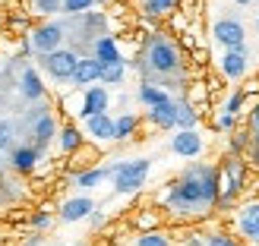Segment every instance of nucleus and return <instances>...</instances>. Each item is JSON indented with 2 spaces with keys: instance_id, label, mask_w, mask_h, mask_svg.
<instances>
[{
  "instance_id": "1",
  "label": "nucleus",
  "mask_w": 259,
  "mask_h": 246,
  "mask_svg": "<svg viewBox=\"0 0 259 246\" xmlns=\"http://www.w3.org/2000/svg\"><path fill=\"white\" fill-rule=\"evenodd\" d=\"M164 205L177 215H205L218 205V167L193 161L164 192Z\"/></svg>"
},
{
  "instance_id": "2",
  "label": "nucleus",
  "mask_w": 259,
  "mask_h": 246,
  "mask_svg": "<svg viewBox=\"0 0 259 246\" xmlns=\"http://www.w3.org/2000/svg\"><path fill=\"white\" fill-rule=\"evenodd\" d=\"M142 73H155V76H180L184 70V54H180V47L174 38H167L161 32H155L146 47H142V60H139Z\"/></svg>"
},
{
  "instance_id": "3",
  "label": "nucleus",
  "mask_w": 259,
  "mask_h": 246,
  "mask_svg": "<svg viewBox=\"0 0 259 246\" xmlns=\"http://www.w3.org/2000/svg\"><path fill=\"white\" fill-rule=\"evenodd\" d=\"M152 171L149 158H133V161H120L111 167V180H114V192L117 196H133L146 186V177Z\"/></svg>"
},
{
  "instance_id": "4",
  "label": "nucleus",
  "mask_w": 259,
  "mask_h": 246,
  "mask_svg": "<svg viewBox=\"0 0 259 246\" xmlns=\"http://www.w3.org/2000/svg\"><path fill=\"white\" fill-rule=\"evenodd\" d=\"M243 180H247V161L240 155H228L222 171H218V205L222 209L234 205V199L243 189Z\"/></svg>"
},
{
  "instance_id": "5",
  "label": "nucleus",
  "mask_w": 259,
  "mask_h": 246,
  "mask_svg": "<svg viewBox=\"0 0 259 246\" xmlns=\"http://www.w3.org/2000/svg\"><path fill=\"white\" fill-rule=\"evenodd\" d=\"M76 63H79V54L73 47H57V51H51V54L41 57V70L57 82H70L73 73H76Z\"/></svg>"
},
{
  "instance_id": "6",
  "label": "nucleus",
  "mask_w": 259,
  "mask_h": 246,
  "mask_svg": "<svg viewBox=\"0 0 259 246\" xmlns=\"http://www.w3.org/2000/svg\"><path fill=\"white\" fill-rule=\"evenodd\" d=\"M212 38H215V44H222L225 51L247 47V25L234 16H222V19L212 22Z\"/></svg>"
},
{
  "instance_id": "7",
  "label": "nucleus",
  "mask_w": 259,
  "mask_h": 246,
  "mask_svg": "<svg viewBox=\"0 0 259 246\" xmlns=\"http://www.w3.org/2000/svg\"><path fill=\"white\" fill-rule=\"evenodd\" d=\"M63 22H45V25H38V29L32 32V47L38 51V54H51V51H57L63 44Z\"/></svg>"
},
{
  "instance_id": "8",
  "label": "nucleus",
  "mask_w": 259,
  "mask_h": 246,
  "mask_svg": "<svg viewBox=\"0 0 259 246\" xmlns=\"http://www.w3.org/2000/svg\"><path fill=\"white\" fill-rule=\"evenodd\" d=\"M218 70H222V76H225V79H231V82H240L243 76H247V70H250V54H247V47L225 51V54L218 57Z\"/></svg>"
},
{
  "instance_id": "9",
  "label": "nucleus",
  "mask_w": 259,
  "mask_h": 246,
  "mask_svg": "<svg viewBox=\"0 0 259 246\" xmlns=\"http://www.w3.org/2000/svg\"><path fill=\"white\" fill-rule=\"evenodd\" d=\"M202 149H205V142H202V136L196 129H177L171 136V152L177 158H199Z\"/></svg>"
},
{
  "instance_id": "10",
  "label": "nucleus",
  "mask_w": 259,
  "mask_h": 246,
  "mask_svg": "<svg viewBox=\"0 0 259 246\" xmlns=\"http://www.w3.org/2000/svg\"><path fill=\"white\" fill-rule=\"evenodd\" d=\"M108 105H111V95L105 85H89L82 88V105H79V117H95V114H108Z\"/></svg>"
},
{
  "instance_id": "11",
  "label": "nucleus",
  "mask_w": 259,
  "mask_h": 246,
  "mask_svg": "<svg viewBox=\"0 0 259 246\" xmlns=\"http://www.w3.org/2000/svg\"><path fill=\"white\" fill-rule=\"evenodd\" d=\"M95 212V202L89 199V196H73L60 205V221H67V224H76V221H82V218H89Z\"/></svg>"
},
{
  "instance_id": "12",
  "label": "nucleus",
  "mask_w": 259,
  "mask_h": 246,
  "mask_svg": "<svg viewBox=\"0 0 259 246\" xmlns=\"http://www.w3.org/2000/svg\"><path fill=\"white\" fill-rule=\"evenodd\" d=\"M76 88H89V85H95L101 82V63L95 57H79V63H76V73H73V79H70Z\"/></svg>"
},
{
  "instance_id": "13",
  "label": "nucleus",
  "mask_w": 259,
  "mask_h": 246,
  "mask_svg": "<svg viewBox=\"0 0 259 246\" xmlns=\"http://www.w3.org/2000/svg\"><path fill=\"white\" fill-rule=\"evenodd\" d=\"M85 136L95 142H111L114 139V117L111 114H95V117H85Z\"/></svg>"
},
{
  "instance_id": "14",
  "label": "nucleus",
  "mask_w": 259,
  "mask_h": 246,
  "mask_svg": "<svg viewBox=\"0 0 259 246\" xmlns=\"http://www.w3.org/2000/svg\"><path fill=\"white\" fill-rule=\"evenodd\" d=\"M237 230L247 240H253L259 234V199H253V202H247V205L237 209Z\"/></svg>"
},
{
  "instance_id": "15",
  "label": "nucleus",
  "mask_w": 259,
  "mask_h": 246,
  "mask_svg": "<svg viewBox=\"0 0 259 246\" xmlns=\"http://www.w3.org/2000/svg\"><path fill=\"white\" fill-rule=\"evenodd\" d=\"M92 57L101 63V67H108V63H117V60H123L120 47H117V38H114V35H101L98 41L92 44Z\"/></svg>"
},
{
  "instance_id": "16",
  "label": "nucleus",
  "mask_w": 259,
  "mask_h": 246,
  "mask_svg": "<svg viewBox=\"0 0 259 246\" xmlns=\"http://www.w3.org/2000/svg\"><path fill=\"white\" fill-rule=\"evenodd\" d=\"M196 123H199L196 105H190L187 98H177L174 101V126L177 129H196Z\"/></svg>"
},
{
  "instance_id": "17",
  "label": "nucleus",
  "mask_w": 259,
  "mask_h": 246,
  "mask_svg": "<svg viewBox=\"0 0 259 246\" xmlns=\"http://www.w3.org/2000/svg\"><path fill=\"white\" fill-rule=\"evenodd\" d=\"M136 98H139V105L146 108V111L155 108V105H164V101H171V95H167L161 85H155V82H139Z\"/></svg>"
},
{
  "instance_id": "18",
  "label": "nucleus",
  "mask_w": 259,
  "mask_h": 246,
  "mask_svg": "<svg viewBox=\"0 0 259 246\" xmlns=\"http://www.w3.org/2000/svg\"><path fill=\"white\" fill-rule=\"evenodd\" d=\"M146 120L152 126H158V129H174V98L171 101H164V105H155L146 111Z\"/></svg>"
},
{
  "instance_id": "19",
  "label": "nucleus",
  "mask_w": 259,
  "mask_h": 246,
  "mask_svg": "<svg viewBox=\"0 0 259 246\" xmlns=\"http://www.w3.org/2000/svg\"><path fill=\"white\" fill-rule=\"evenodd\" d=\"M108 177H111V167H89V171H79L73 177V183H76V189H95Z\"/></svg>"
},
{
  "instance_id": "20",
  "label": "nucleus",
  "mask_w": 259,
  "mask_h": 246,
  "mask_svg": "<svg viewBox=\"0 0 259 246\" xmlns=\"http://www.w3.org/2000/svg\"><path fill=\"white\" fill-rule=\"evenodd\" d=\"M22 95L32 98V101H41L45 98V82H41V76H38L35 67H25L22 70Z\"/></svg>"
},
{
  "instance_id": "21",
  "label": "nucleus",
  "mask_w": 259,
  "mask_h": 246,
  "mask_svg": "<svg viewBox=\"0 0 259 246\" xmlns=\"http://www.w3.org/2000/svg\"><path fill=\"white\" fill-rule=\"evenodd\" d=\"M54 136H57V123H54V117H51V114H41V117H38V123H35V149L41 152Z\"/></svg>"
},
{
  "instance_id": "22",
  "label": "nucleus",
  "mask_w": 259,
  "mask_h": 246,
  "mask_svg": "<svg viewBox=\"0 0 259 246\" xmlns=\"http://www.w3.org/2000/svg\"><path fill=\"white\" fill-rule=\"evenodd\" d=\"M57 142H60V152H67V155H73L76 149L82 145V129L76 126V123H67L57 133Z\"/></svg>"
},
{
  "instance_id": "23",
  "label": "nucleus",
  "mask_w": 259,
  "mask_h": 246,
  "mask_svg": "<svg viewBox=\"0 0 259 246\" xmlns=\"http://www.w3.org/2000/svg\"><path fill=\"white\" fill-rule=\"evenodd\" d=\"M38 158H41V152H38L35 145H22V149H16L13 152V167H16V171H32V167L38 164Z\"/></svg>"
},
{
  "instance_id": "24",
  "label": "nucleus",
  "mask_w": 259,
  "mask_h": 246,
  "mask_svg": "<svg viewBox=\"0 0 259 246\" xmlns=\"http://www.w3.org/2000/svg\"><path fill=\"white\" fill-rule=\"evenodd\" d=\"M136 126H139L136 114H120V117L114 120V142H126L130 136L136 133Z\"/></svg>"
},
{
  "instance_id": "25",
  "label": "nucleus",
  "mask_w": 259,
  "mask_h": 246,
  "mask_svg": "<svg viewBox=\"0 0 259 246\" xmlns=\"http://www.w3.org/2000/svg\"><path fill=\"white\" fill-rule=\"evenodd\" d=\"M177 7V0H142V13L149 19H158V16H167Z\"/></svg>"
},
{
  "instance_id": "26",
  "label": "nucleus",
  "mask_w": 259,
  "mask_h": 246,
  "mask_svg": "<svg viewBox=\"0 0 259 246\" xmlns=\"http://www.w3.org/2000/svg\"><path fill=\"white\" fill-rule=\"evenodd\" d=\"M123 76H126V60H117V63L101 67V82H105V85H120Z\"/></svg>"
},
{
  "instance_id": "27",
  "label": "nucleus",
  "mask_w": 259,
  "mask_h": 246,
  "mask_svg": "<svg viewBox=\"0 0 259 246\" xmlns=\"http://www.w3.org/2000/svg\"><path fill=\"white\" fill-rule=\"evenodd\" d=\"M133 246H171V237L161 234V230H142Z\"/></svg>"
},
{
  "instance_id": "28",
  "label": "nucleus",
  "mask_w": 259,
  "mask_h": 246,
  "mask_svg": "<svg viewBox=\"0 0 259 246\" xmlns=\"http://www.w3.org/2000/svg\"><path fill=\"white\" fill-rule=\"evenodd\" d=\"M95 0H63L60 13H67V16H85V13H92Z\"/></svg>"
},
{
  "instance_id": "29",
  "label": "nucleus",
  "mask_w": 259,
  "mask_h": 246,
  "mask_svg": "<svg viewBox=\"0 0 259 246\" xmlns=\"http://www.w3.org/2000/svg\"><path fill=\"white\" fill-rule=\"evenodd\" d=\"M250 142H253L250 129H234V133H231V155L247 152V149H250Z\"/></svg>"
},
{
  "instance_id": "30",
  "label": "nucleus",
  "mask_w": 259,
  "mask_h": 246,
  "mask_svg": "<svg viewBox=\"0 0 259 246\" xmlns=\"http://www.w3.org/2000/svg\"><path fill=\"white\" fill-rule=\"evenodd\" d=\"M243 105H247V95H243V88H234V92L228 95V101L222 105V111H225V114H234V117H237Z\"/></svg>"
},
{
  "instance_id": "31",
  "label": "nucleus",
  "mask_w": 259,
  "mask_h": 246,
  "mask_svg": "<svg viewBox=\"0 0 259 246\" xmlns=\"http://www.w3.org/2000/svg\"><path fill=\"white\" fill-rule=\"evenodd\" d=\"M63 0H32V10L41 13V16H54V13H60Z\"/></svg>"
},
{
  "instance_id": "32",
  "label": "nucleus",
  "mask_w": 259,
  "mask_h": 246,
  "mask_svg": "<svg viewBox=\"0 0 259 246\" xmlns=\"http://www.w3.org/2000/svg\"><path fill=\"white\" fill-rule=\"evenodd\" d=\"M234 126H237V117H234V114L218 111V117H215V129H218V133H234Z\"/></svg>"
},
{
  "instance_id": "33",
  "label": "nucleus",
  "mask_w": 259,
  "mask_h": 246,
  "mask_svg": "<svg viewBox=\"0 0 259 246\" xmlns=\"http://www.w3.org/2000/svg\"><path fill=\"white\" fill-rule=\"evenodd\" d=\"M205 246H237V243H234V237H228V234H222V230H215V234L205 237Z\"/></svg>"
},
{
  "instance_id": "34",
  "label": "nucleus",
  "mask_w": 259,
  "mask_h": 246,
  "mask_svg": "<svg viewBox=\"0 0 259 246\" xmlns=\"http://www.w3.org/2000/svg\"><path fill=\"white\" fill-rule=\"evenodd\" d=\"M10 142H13V123L0 120V152H4V149H10Z\"/></svg>"
},
{
  "instance_id": "35",
  "label": "nucleus",
  "mask_w": 259,
  "mask_h": 246,
  "mask_svg": "<svg viewBox=\"0 0 259 246\" xmlns=\"http://www.w3.org/2000/svg\"><path fill=\"white\" fill-rule=\"evenodd\" d=\"M32 224H35L38 230H45V227H51V215H48V212H38V215L32 218Z\"/></svg>"
},
{
  "instance_id": "36",
  "label": "nucleus",
  "mask_w": 259,
  "mask_h": 246,
  "mask_svg": "<svg viewBox=\"0 0 259 246\" xmlns=\"http://www.w3.org/2000/svg\"><path fill=\"white\" fill-rule=\"evenodd\" d=\"M250 133H259V101H256L253 111H250Z\"/></svg>"
},
{
  "instance_id": "37",
  "label": "nucleus",
  "mask_w": 259,
  "mask_h": 246,
  "mask_svg": "<svg viewBox=\"0 0 259 246\" xmlns=\"http://www.w3.org/2000/svg\"><path fill=\"white\" fill-rule=\"evenodd\" d=\"M139 227H146V230H155V215H139Z\"/></svg>"
},
{
  "instance_id": "38",
  "label": "nucleus",
  "mask_w": 259,
  "mask_h": 246,
  "mask_svg": "<svg viewBox=\"0 0 259 246\" xmlns=\"http://www.w3.org/2000/svg\"><path fill=\"white\" fill-rule=\"evenodd\" d=\"M89 221H92V227H101V224H105V215H101V212H92V215H89Z\"/></svg>"
},
{
  "instance_id": "39",
  "label": "nucleus",
  "mask_w": 259,
  "mask_h": 246,
  "mask_svg": "<svg viewBox=\"0 0 259 246\" xmlns=\"http://www.w3.org/2000/svg\"><path fill=\"white\" fill-rule=\"evenodd\" d=\"M184 246H205V240H202V237H190Z\"/></svg>"
},
{
  "instance_id": "40",
  "label": "nucleus",
  "mask_w": 259,
  "mask_h": 246,
  "mask_svg": "<svg viewBox=\"0 0 259 246\" xmlns=\"http://www.w3.org/2000/svg\"><path fill=\"white\" fill-rule=\"evenodd\" d=\"M237 7H250V4H256V0H234Z\"/></svg>"
},
{
  "instance_id": "41",
  "label": "nucleus",
  "mask_w": 259,
  "mask_h": 246,
  "mask_svg": "<svg viewBox=\"0 0 259 246\" xmlns=\"http://www.w3.org/2000/svg\"><path fill=\"white\" fill-rule=\"evenodd\" d=\"M253 136V145H259V133H250Z\"/></svg>"
},
{
  "instance_id": "42",
  "label": "nucleus",
  "mask_w": 259,
  "mask_h": 246,
  "mask_svg": "<svg viewBox=\"0 0 259 246\" xmlns=\"http://www.w3.org/2000/svg\"><path fill=\"white\" fill-rule=\"evenodd\" d=\"M250 243H253V246H259V234H256V237H253V240H250Z\"/></svg>"
},
{
  "instance_id": "43",
  "label": "nucleus",
  "mask_w": 259,
  "mask_h": 246,
  "mask_svg": "<svg viewBox=\"0 0 259 246\" xmlns=\"http://www.w3.org/2000/svg\"><path fill=\"white\" fill-rule=\"evenodd\" d=\"M256 35H259V13H256Z\"/></svg>"
},
{
  "instance_id": "44",
  "label": "nucleus",
  "mask_w": 259,
  "mask_h": 246,
  "mask_svg": "<svg viewBox=\"0 0 259 246\" xmlns=\"http://www.w3.org/2000/svg\"><path fill=\"white\" fill-rule=\"evenodd\" d=\"M95 4H111V0H95Z\"/></svg>"
}]
</instances>
